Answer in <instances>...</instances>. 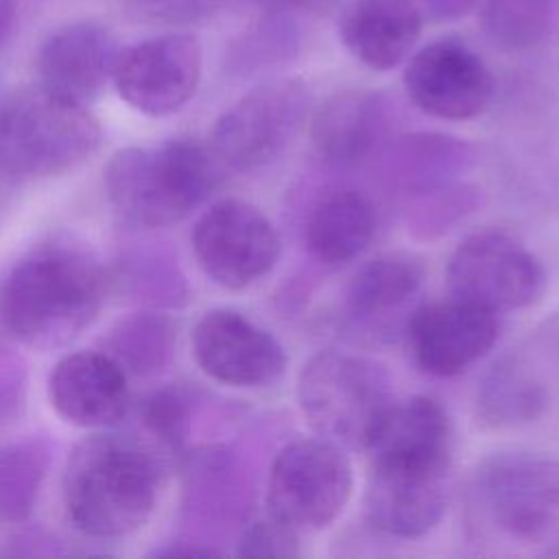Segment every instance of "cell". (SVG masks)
<instances>
[{"mask_svg": "<svg viewBox=\"0 0 559 559\" xmlns=\"http://www.w3.org/2000/svg\"><path fill=\"white\" fill-rule=\"evenodd\" d=\"M367 452L369 524L395 539H417L432 531L448 502L450 419L432 404H402L384 419Z\"/></svg>", "mask_w": 559, "mask_h": 559, "instance_id": "6da1fadb", "label": "cell"}, {"mask_svg": "<svg viewBox=\"0 0 559 559\" xmlns=\"http://www.w3.org/2000/svg\"><path fill=\"white\" fill-rule=\"evenodd\" d=\"M463 537L485 557H559V456L500 452L463 489Z\"/></svg>", "mask_w": 559, "mask_h": 559, "instance_id": "7a4b0ae2", "label": "cell"}, {"mask_svg": "<svg viewBox=\"0 0 559 559\" xmlns=\"http://www.w3.org/2000/svg\"><path fill=\"white\" fill-rule=\"evenodd\" d=\"M105 275L98 262L70 245H41L24 255L0 286L4 330L37 349L76 338L98 314Z\"/></svg>", "mask_w": 559, "mask_h": 559, "instance_id": "3957f363", "label": "cell"}, {"mask_svg": "<svg viewBox=\"0 0 559 559\" xmlns=\"http://www.w3.org/2000/svg\"><path fill=\"white\" fill-rule=\"evenodd\" d=\"M159 467L140 443L118 435H92L66 461L61 493L66 515L90 537H124L153 513Z\"/></svg>", "mask_w": 559, "mask_h": 559, "instance_id": "277c9868", "label": "cell"}, {"mask_svg": "<svg viewBox=\"0 0 559 559\" xmlns=\"http://www.w3.org/2000/svg\"><path fill=\"white\" fill-rule=\"evenodd\" d=\"M225 168L207 144L173 138L159 146H127L105 168L111 207L138 227H168L197 210L221 183Z\"/></svg>", "mask_w": 559, "mask_h": 559, "instance_id": "5b68a950", "label": "cell"}, {"mask_svg": "<svg viewBox=\"0 0 559 559\" xmlns=\"http://www.w3.org/2000/svg\"><path fill=\"white\" fill-rule=\"evenodd\" d=\"M103 140L85 105L68 103L39 83L0 100V166L17 179H46L90 159Z\"/></svg>", "mask_w": 559, "mask_h": 559, "instance_id": "8992f818", "label": "cell"}, {"mask_svg": "<svg viewBox=\"0 0 559 559\" xmlns=\"http://www.w3.org/2000/svg\"><path fill=\"white\" fill-rule=\"evenodd\" d=\"M393 402L386 371L365 356L325 349L314 354L297 378L304 419L336 445L365 450Z\"/></svg>", "mask_w": 559, "mask_h": 559, "instance_id": "52a82bcc", "label": "cell"}, {"mask_svg": "<svg viewBox=\"0 0 559 559\" xmlns=\"http://www.w3.org/2000/svg\"><path fill=\"white\" fill-rule=\"evenodd\" d=\"M308 111L310 92L304 81L280 79L258 85L221 114L207 146L225 170L264 168L288 148Z\"/></svg>", "mask_w": 559, "mask_h": 559, "instance_id": "ba28073f", "label": "cell"}, {"mask_svg": "<svg viewBox=\"0 0 559 559\" xmlns=\"http://www.w3.org/2000/svg\"><path fill=\"white\" fill-rule=\"evenodd\" d=\"M354 469L341 445L299 439L273 459L266 487L269 513L299 533L323 531L347 507Z\"/></svg>", "mask_w": 559, "mask_h": 559, "instance_id": "9c48e42d", "label": "cell"}, {"mask_svg": "<svg viewBox=\"0 0 559 559\" xmlns=\"http://www.w3.org/2000/svg\"><path fill=\"white\" fill-rule=\"evenodd\" d=\"M445 284L450 297L498 314L535 304L546 290V271L511 234L483 229L452 251Z\"/></svg>", "mask_w": 559, "mask_h": 559, "instance_id": "30bf717a", "label": "cell"}, {"mask_svg": "<svg viewBox=\"0 0 559 559\" xmlns=\"http://www.w3.org/2000/svg\"><path fill=\"white\" fill-rule=\"evenodd\" d=\"M192 251L201 271L227 290H242L266 277L282 240L273 223L242 199H221L192 227Z\"/></svg>", "mask_w": 559, "mask_h": 559, "instance_id": "8fae6325", "label": "cell"}, {"mask_svg": "<svg viewBox=\"0 0 559 559\" xmlns=\"http://www.w3.org/2000/svg\"><path fill=\"white\" fill-rule=\"evenodd\" d=\"M201 44L190 33H162L118 50L111 81L135 111L164 118L188 105L201 81Z\"/></svg>", "mask_w": 559, "mask_h": 559, "instance_id": "7c38bea8", "label": "cell"}, {"mask_svg": "<svg viewBox=\"0 0 559 559\" xmlns=\"http://www.w3.org/2000/svg\"><path fill=\"white\" fill-rule=\"evenodd\" d=\"M413 105L439 120L480 116L493 96L487 63L459 37H441L413 52L404 68Z\"/></svg>", "mask_w": 559, "mask_h": 559, "instance_id": "4fadbf2b", "label": "cell"}, {"mask_svg": "<svg viewBox=\"0 0 559 559\" xmlns=\"http://www.w3.org/2000/svg\"><path fill=\"white\" fill-rule=\"evenodd\" d=\"M190 341L201 371L227 386L264 389L286 371V354L275 336L231 308L205 312Z\"/></svg>", "mask_w": 559, "mask_h": 559, "instance_id": "5bb4252c", "label": "cell"}, {"mask_svg": "<svg viewBox=\"0 0 559 559\" xmlns=\"http://www.w3.org/2000/svg\"><path fill=\"white\" fill-rule=\"evenodd\" d=\"M500 336L498 314L448 297L415 308L406 321V338L419 369L452 378L491 352Z\"/></svg>", "mask_w": 559, "mask_h": 559, "instance_id": "9a60e30c", "label": "cell"}, {"mask_svg": "<svg viewBox=\"0 0 559 559\" xmlns=\"http://www.w3.org/2000/svg\"><path fill=\"white\" fill-rule=\"evenodd\" d=\"M118 57L111 31L94 20H79L52 31L37 52V83L76 105H90L111 81Z\"/></svg>", "mask_w": 559, "mask_h": 559, "instance_id": "2e32d148", "label": "cell"}, {"mask_svg": "<svg viewBox=\"0 0 559 559\" xmlns=\"http://www.w3.org/2000/svg\"><path fill=\"white\" fill-rule=\"evenodd\" d=\"M48 400L79 428H107L127 415V371L107 352H72L50 371Z\"/></svg>", "mask_w": 559, "mask_h": 559, "instance_id": "e0dca14e", "label": "cell"}, {"mask_svg": "<svg viewBox=\"0 0 559 559\" xmlns=\"http://www.w3.org/2000/svg\"><path fill=\"white\" fill-rule=\"evenodd\" d=\"M391 109L382 94L345 90L330 96L310 118L317 155L334 168H356L373 159L391 140Z\"/></svg>", "mask_w": 559, "mask_h": 559, "instance_id": "ac0fdd59", "label": "cell"}, {"mask_svg": "<svg viewBox=\"0 0 559 559\" xmlns=\"http://www.w3.org/2000/svg\"><path fill=\"white\" fill-rule=\"evenodd\" d=\"M421 28L424 15L413 0H349L338 35L356 61L386 72L411 57Z\"/></svg>", "mask_w": 559, "mask_h": 559, "instance_id": "d6986e66", "label": "cell"}, {"mask_svg": "<svg viewBox=\"0 0 559 559\" xmlns=\"http://www.w3.org/2000/svg\"><path fill=\"white\" fill-rule=\"evenodd\" d=\"M376 223V207L365 192L345 186L328 188L306 212L304 242L317 262L341 266L369 247Z\"/></svg>", "mask_w": 559, "mask_h": 559, "instance_id": "ffe728a7", "label": "cell"}, {"mask_svg": "<svg viewBox=\"0 0 559 559\" xmlns=\"http://www.w3.org/2000/svg\"><path fill=\"white\" fill-rule=\"evenodd\" d=\"M426 277L424 262L404 251L382 253L352 275L345 290V310L358 321L384 317L411 301Z\"/></svg>", "mask_w": 559, "mask_h": 559, "instance_id": "44dd1931", "label": "cell"}, {"mask_svg": "<svg viewBox=\"0 0 559 559\" xmlns=\"http://www.w3.org/2000/svg\"><path fill=\"white\" fill-rule=\"evenodd\" d=\"M386 146L391 148L386 159L389 179L408 197L445 183L474 159L467 142L443 133H413L397 138Z\"/></svg>", "mask_w": 559, "mask_h": 559, "instance_id": "7402d4cb", "label": "cell"}, {"mask_svg": "<svg viewBox=\"0 0 559 559\" xmlns=\"http://www.w3.org/2000/svg\"><path fill=\"white\" fill-rule=\"evenodd\" d=\"M546 389L518 358L498 360L478 386V413L491 426L535 421L546 408Z\"/></svg>", "mask_w": 559, "mask_h": 559, "instance_id": "603a6c76", "label": "cell"}, {"mask_svg": "<svg viewBox=\"0 0 559 559\" xmlns=\"http://www.w3.org/2000/svg\"><path fill=\"white\" fill-rule=\"evenodd\" d=\"M480 24L500 50H535L559 35V0H483Z\"/></svg>", "mask_w": 559, "mask_h": 559, "instance_id": "cb8c5ba5", "label": "cell"}, {"mask_svg": "<svg viewBox=\"0 0 559 559\" xmlns=\"http://www.w3.org/2000/svg\"><path fill=\"white\" fill-rule=\"evenodd\" d=\"M173 323L153 312L133 314L118 323L107 338V352L127 373H155L173 354Z\"/></svg>", "mask_w": 559, "mask_h": 559, "instance_id": "d4e9b609", "label": "cell"}, {"mask_svg": "<svg viewBox=\"0 0 559 559\" xmlns=\"http://www.w3.org/2000/svg\"><path fill=\"white\" fill-rule=\"evenodd\" d=\"M46 469V452L31 441L0 445V518L24 520L35 500Z\"/></svg>", "mask_w": 559, "mask_h": 559, "instance_id": "484cf974", "label": "cell"}, {"mask_svg": "<svg viewBox=\"0 0 559 559\" xmlns=\"http://www.w3.org/2000/svg\"><path fill=\"white\" fill-rule=\"evenodd\" d=\"M411 199L406 212L408 231L417 238H435L478 207L480 190L467 183L445 181L415 192Z\"/></svg>", "mask_w": 559, "mask_h": 559, "instance_id": "4316f807", "label": "cell"}, {"mask_svg": "<svg viewBox=\"0 0 559 559\" xmlns=\"http://www.w3.org/2000/svg\"><path fill=\"white\" fill-rule=\"evenodd\" d=\"M299 20L293 15L260 11L258 20L234 46V66L255 70L290 59L299 48Z\"/></svg>", "mask_w": 559, "mask_h": 559, "instance_id": "83f0119b", "label": "cell"}, {"mask_svg": "<svg viewBox=\"0 0 559 559\" xmlns=\"http://www.w3.org/2000/svg\"><path fill=\"white\" fill-rule=\"evenodd\" d=\"M236 552L240 557H264V559H295L301 555L299 531L271 513L262 520L245 526L238 539Z\"/></svg>", "mask_w": 559, "mask_h": 559, "instance_id": "f1b7e54d", "label": "cell"}, {"mask_svg": "<svg viewBox=\"0 0 559 559\" xmlns=\"http://www.w3.org/2000/svg\"><path fill=\"white\" fill-rule=\"evenodd\" d=\"M231 0H129L131 11L148 22L190 26L221 13Z\"/></svg>", "mask_w": 559, "mask_h": 559, "instance_id": "f546056e", "label": "cell"}, {"mask_svg": "<svg viewBox=\"0 0 559 559\" xmlns=\"http://www.w3.org/2000/svg\"><path fill=\"white\" fill-rule=\"evenodd\" d=\"M144 417L148 430L155 437H159L162 443L170 445L173 450L183 443L188 408L186 400L177 391H159L153 397H148L144 406Z\"/></svg>", "mask_w": 559, "mask_h": 559, "instance_id": "4dcf8cb0", "label": "cell"}, {"mask_svg": "<svg viewBox=\"0 0 559 559\" xmlns=\"http://www.w3.org/2000/svg\"><path fill=\"white\" fill-rule=\"evenodd\" d=\"M258 11H275L284 15L301 17H321L330 13L338 0H253Z\"/></svg>", "mask_w": 559, "mask_h": 559, "instance_id": "1f68e13d", "label": "cell"}, {"mask_svg": "<svg viewBox=\"0 0 559 559\" xmlns=\"http://www.w3.org/2000/svg\"><path fill=\"white\" fill-rule=\"evenodd\" d=\"M480 0H413L424 20L435 22H454L467 15Z\"/></svg>", "mask_w": 559, "mask_h": 559, "instance_id": "d6a6232c", "label": "cell"}, {"mask_svg": "<svg viewBox=\"0 0 559 559\" xmlns=\"http://www.w3.org/2000/svg\"><path fill=\"white\" fill-rule=\"evenodd\" d=\"M15 26V0H0V48L7 44Z\"/></svg>", "mask_w": 559, "mask_h": 559, "instance_id": "836d02e7", "label": "cell"}]
</instances>
